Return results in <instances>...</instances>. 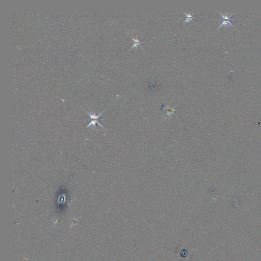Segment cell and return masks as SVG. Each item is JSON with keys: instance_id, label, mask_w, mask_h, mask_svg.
<instances>
[{"instance_id": "obj_1", "label": "cell", "mask_w": 261, "mask_h": 261, "mask_svg": "<svg viewBox=\"0 0 261 261\" xmlns=\"http://www.w3.org/2000/svg\"><path fill=\"white\" fill-rule=\"evenodd\" d=\"M165 108L167 109V112L166 114V116H165V118L168 117V119H169V118L171 117V116L172 115H174V112L175 111V110L174 109L175 106H174V107H173V108H170V107H168V106H165Z\"/></svg>"}, {"instance_id": "obj_2", "label": "cell", "mask_w": 261, "mask_h": 261, "mask_svg": "<svg viewBox=\"0 0 261 261\" xmlns=\"http://www.w3.org/2000/svg\"><path fill=\"white\" fill-rule=\"evenodd\" d=\"M130 38H131L132 39V40H133V41L134 44H133V45H132V46L131 47H130V50H132V49L133 48V47H135V48H137V47H138V46H139L142 50H143V47H142L141 46V45H140V44H141V43H142V42H141V41L140 40V39H134V38H133L132 36H130Z\"/></svg>"}, {"instance_id": "obj_3", "label": "cell", "mask_w": 261, "mask_h": 261, "mask_svg": "<svg viewBox=\"0 0 261 261\" xmlns=\"http://www.w3.org/2000/svg\"><path fill=\"white\" fill-rule=\"evenodd\" d=\"M86 112L87 113V114H88L89 116V117L91 118V119H94V120H98L99 119L100 120H104L105 119H100L99 117L100 116V115H101V114L103 113V112L104 111V110H103L100 113H99L98 115H97L96 114V113H89L88 112V111H86Z\"/></svg>"}, {"instance_id": "obj_4", "label": "cell", "mask_w": 261, "mask_h": 261, "mask_svg": "<svg viewBox=\"0 0 261 261\" xmlns=\"http://www.w3.org/2000/svg\"><path fill=\"white\" fill-rule=\"evenodd\" d=\"M184 13L185 14V16H186V17H185L186 19H185V20L184 21V23L187 22H190V21H192V22H194V21L192 20V18H193V16L195 14V13H192V14H190V13H186L185 12H184Z\"/></svg>"}, {"instance_id": "obj_5", "label": "cell", "mask_w": 261, "mask_h": 261, "mask_svg": "<svg viewBox=\"0 0 261 261\" xmlns=\"http://www.w3.org/2000/svg\"><path fill=\"white\" fill-rule=\"evenodd\" d=\"M97 123L98 124V125H99L100 127H101L104 130H105V129H104V128L103 127V126L102 125V124H100V123L98 122V120H92L89 123V124L88 125V126L87 127V128H88V127H91V126H92V128H93V127H94V128H96V124H97Z\"/></svg>"}]
</instances>
